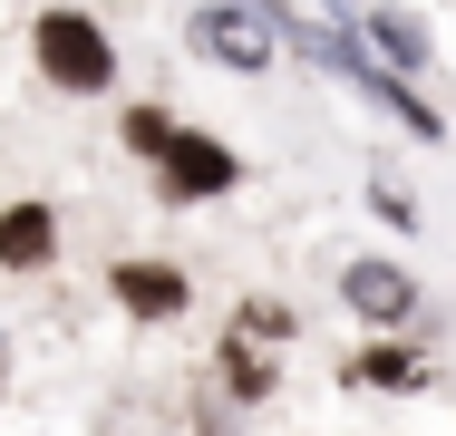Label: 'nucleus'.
I'll return each mask as SVG.
<instances>
[{
  "label": "nucleus",
  "mask_w": 456,
  "mask_h": 436,
  "mask_svg": "<svg viewBox=\"0 0 456 436\" xmlns=\"http://www.w3.org/2000/svg\"><path fill=\"white\" fill-rule=\"evenodd\" d=\"M49 223H59L49 204H10V214H0V262H10V271H39V262L59 253V233H49Z\"/></svg>",
  "instance_id": "obj_6"
},
{
  "label": "nucleus",
  "mask_w": 456,
  "mask_h": 436,
  "mask_svg": "<svg viewBox=\"0 0 456 436\" xmlns=\"http://www.w3.org/2000/svg\"><path fill=\"white\" fill-rule=\"evenodd\" d=\"M29 49H39V69H49V78H59V87H78V97L117 78V59H107V29H97L88 10H39Z\"/></svg>",
  "instance_id": "obj_1"
},
{
  "label": "nucleus",
  "mask_w": 456,
  "mask_h": 436,
  "mask_svg": "<svg viewBox=\"0 0 456 436\" xmlns=\"http://www.w3.org/2000/svg\"><path fill=\"white\" fill-rule=\"evenodd\" d=\"M360 29H369V39H379V49H388V59H408V69H428V29H418L408 10H369Z\"/></svg>",
  "instance_id": "obj_7"
},
{
  "label": "nucleus",
  "mask_w": 456,
  "mask_h": 436,
  "mask_svg": "<svg viewBox=\"0 0 456 436\" xmlns=\"http://www.w3.org/2000/svg\"><path fill=\"white\" fill-rule=\"evenodd\" d=\"M350 378H360V388H418V359H408V349H360Z\"/></svg>",
  "instance_id": "obj_8"
},
{
  "label": "nucleus",
  "mask_w": 456,
  "mask_h": 436,
  "mask_svg": "<svg viewBox=\"0 0 456 436\" xmlns=\"http://www.w3.org/2000/svg\"><path fill=\"white\" fill-rule=\"evenodd\" d=\"M194 39L214 59H233V69H263L273 59V20L263 10H194Z\"/></svg>",
  "instance_id": "obj_4"
},
{
  "label": "nucleus",
  "mask_w": 456,
  "mask_h": 436,
  "mask_svg": "<svg viewBox=\"0 0 456 436\" xmlns=\"http://www.w3.org/2000/svg\"><path fill=\"white\" fill-rule=\"evenodd\" d=\"M156 174H166V194H175V204H204V194H224V184H233V156H224L214 136H175V146L156 156Z\"/></svg>",
  "instance_id": "obj_2"
},
{
  "label": "nucleus",
  "mask_w": 456,
  "mask_h": 436,
  "mask_svg": "<svg viewBox=\"0 0 456 436\" xmlns=\"http://www.w3.org/2000/svg\"><path fill=\"white\" fill-rule=\"evenodd\" d=\"M340 301H350L360 320H408V311H418V281H408L398 262H350V271H340Z\"/></svg>",
  "instance_id": "obj_3"
},
{
  "label": "nucleus",
  "mask_w": 456,
  "mask_h": 436,
  "mask_svg": "<svg viewBox=\"0 0 456 436\" xmlns=\"http://www.w3.org/2000/svg\"><path fill=\"white\" fill-rule=\"evenodd\" d=\"M126 146H136V156H166V146H175V126H166L156 107H136V117H126Z\"/></svg>",
  "instance_id": "obj_9"
},
{
  "label": "nucleus",
  "mask_w": 456,
  "mask_h": 436,
  "mask_svg": "<svg viewBox=\"0 0 456 436\" xmlns=\"http://www.w3.org/2000/svg\"><path fill=\"white\" fill-rule=\"evenodd\" d=\"M107 291H117L136 320H175V311H184V281L166 271V262H117V271H107Z\"/></svg>",
  "instance_id": "obj_5"
}]
</instances>
